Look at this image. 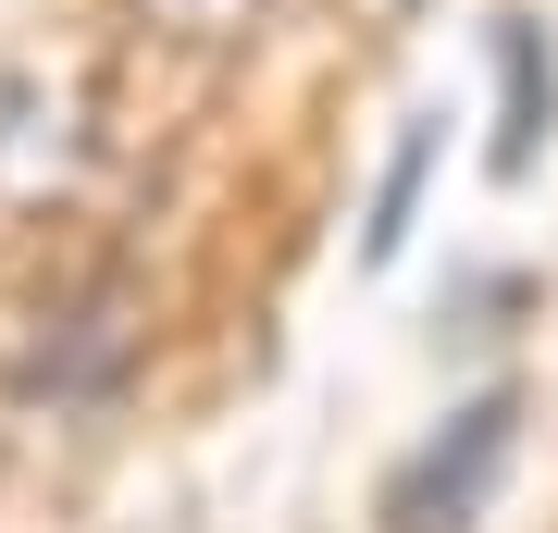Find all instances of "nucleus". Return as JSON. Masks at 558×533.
Here are the masks:
<instances>
[{"instance_id":"obj_4","label":"nucleus","mask_w":558,"mask_h":533,"mask_svg":"<svg viewBox=\"0 0 558 533\" xmlns=\"http://www.w3.org/2000/svg\"><path fill=\"white\" fill-rule=\"evenodd\" d=\"M422 161H435V124H410V149H398V174H385V198H373V261L410 237V198H422Z\"/></svg>"},{"instance_id":"obj_3","label":"nucleus","mask_w":558,"mask_h":533,"mask_svg":"<svg viewBox=\"0 0 558 533\" xmlns=\"http://www.w3.org/2000/svg\"><path fill=\"white\" fill-rule=\"evenodd\" d=\"M137 13L161 25V38H186V50H236L260 13H274V0H137Z\"/></svg>"},{"instance_id":"obj_2","label":"nucleus","mask_w":558,"mask_h":533,"mask_svg":"<svg viewBox=\"0 0 558 533\" xmlns=\"http://www.w3.org/2000/svg\"><path fill=\"white\" fill-rule=\"evenodd\" d=\"M497 75H509V124H497V174H534L546 124H558V62H546V25L509 13L497 25Z\"/></svg>"},{"instance_id":"obj_1","label":"nucleus","mask_w":558,"mask_h":533,"mask_svg":"<svg viewBox=\"0 0 558 533\" xmlns=\"http://www.w3.org/2000/svg\"><path fill=\"white\" fill-rule=\"evenodd\" d=\"M509 435H521V397L484 385L435 447L398 459V484H385V533H472L484 496H497V472H509Z\"/></svg>"},{"instance_id":"obj_5","label":"nucleus","mask_w":558,"mask_h":533,"mask_svg":"<svg viewBox=\"0 0 558 533\" xmlns=\"http://www.w3.org/2000/svg\"><path fill=\"white\" fill-rule=\"evenodd\" d=\"M360 13H373V38H398V25L422 13V0H360Z\"/></svg>"}]
</instances>
